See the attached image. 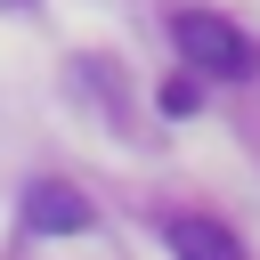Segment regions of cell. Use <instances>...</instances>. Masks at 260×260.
I'll use <instances>...</instances> for the list:
<instances>
[{
  "label": "cell",
  "instance_id": "3957f363",
  "mask_svg": "<svg viewBox=\"0 0 260 260\" xmlns=\"http://www.w3.org/2000/svg\"><path fill=\"white\" fill-rule=\"evenodd\" d=\"M162 236H171V252H179V260H244V244H236L219 219H203V211H171V219H162Z\"/></svg>",
  "mask_w": 260,
  "mask_h": 260
},
{
  "label": "cell",
  "instance_id": "6da1fadb",
  "mask_svg": "<svg viewBox=\"0 0 260 260\" xmlns=\"http://www.w3.org/2000/svg\"><path fill=\"white\" fill-rule=\"evenodd\" d=\"M171 41H179V57H187L195 73H219V81H244V73H252V32H236V24L211 16V8H179V16H171Z\"/></svg>",
  "mask_w": 260,
  "mask_h": 260
},
{
  "label": "cell",
  "instance_id": "7a4b0ae2",
  "mask_svg": "<svg viewBox=\"0 0 260 260\" xmlns=\"http://www.w3.org/2000/svg\"><path fill=\"white\" fill-rule=\"evenodd\" d=\"M24 219H32L41 236H81V228H89V203H81L65 179H41V187H24Z\"/></svg>",
  "mask_w": 260,
  "mask_h": 260
},
{
  "label": "cell",
  "instance_id": "277c9868",
  "mask_svg": "<svg viewBox=\"0 0 260 260\" xmlns=\"http://www.w3.org/2000/svg\"><path fill=\"white\" fill-rule=\"evenodd\" d=\"M162 106H171V114H187V106H195V81H187V73H171V81H162Z\"/></svg>",
  "mask_w": 260,
  "mask_h": 260
}]
</instances>
